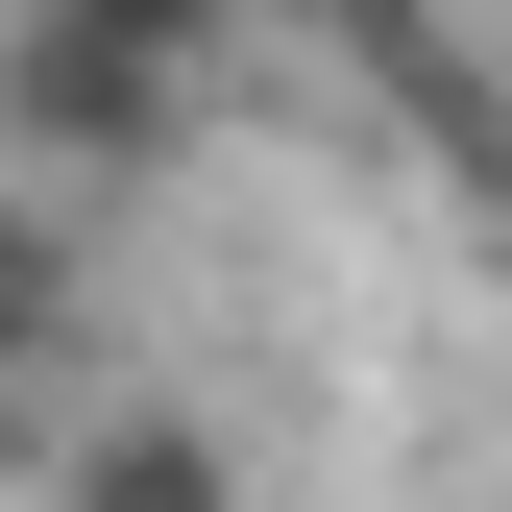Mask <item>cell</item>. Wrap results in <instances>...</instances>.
I'll use <instances>...</instances> for the list:
<instances>
[{
	"label": "cell",
	"mask_w": 512,
	"mask_h": 512,
	"mask_svg": "<svg viewBox=\"0 0 512 512\" xmlns=\"http://www.w3.org/2000/svg\"><path fill=\"white\" fill-rule=\"evenodd\" d=\"M25 512H244V439L220 415H98V439H49Z\"/></svg>",
	"instance_id": "2"
},
{
	"label": "cell",
	"mask_w": 512,
	"mask_h": 512,
	"mask_svg": "<svg viewBox=\"0 0 512 512\" xmlns=\"http://www.w3.org/2000/svg\"><path fill=\"white\" fill-rule=\"evenodd\" d=\"M244 0H0V147L49 171H171Z\"/></svg>",
	"instance_id": "1"
},
{
	"label": "cell",
	"mask_w": 512,
	"mask_h": 512,
	"mask_svg": "<svg viewBox=\"0 0 512 512\" xmlns=\"http://www.w3.org/2000/svg\"><path fill=\"white\" fill-rule=\"evenodd\" d=\"M25 488H49V391L0 366V512H25Z\"/></svg>",
	"instance_id": "3"
},
{
	"label": "cell",
	"mask_w": 512,
	"mask_h": 512,
	"mask_svg": "<svg viewBox=\"0 0 512 512\" xmlns=\"http://www.w3.org/2000/svg\"><path fill=\"white\" fill-rule=\"evenodd\" d=\"M488 147H512V25H488Z\"/></svg>",
	"instance_id": "4"
}]
</instances>
